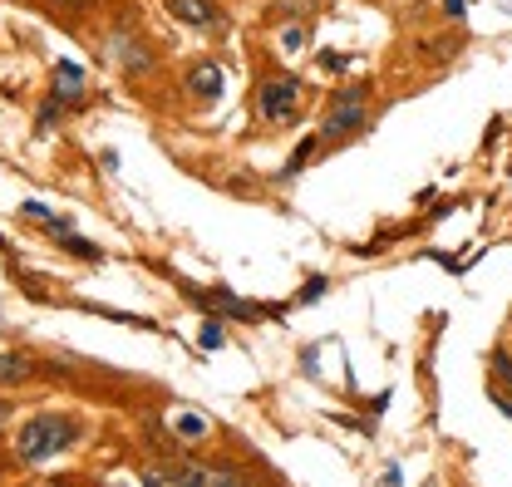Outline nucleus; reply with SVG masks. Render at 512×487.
Returning a JSON list of instances; mask_svg holds the SVG:
<instances>
[{"instance_id":"1","label":"nucleus","mask_w":512,"mask_h":487,"mask_svg":"<svg viewBox=\"0 0 512 487\" xmlns=\"http://www.w3.org/2000/svg\"><path fill=\"white\" fill-rule=\"evenodd\" d=\"M74 438H79V424H74V419H64V414H35L30 424L20 428L15 453H20L25 463H45V458L64 453Z\"/></svg>"},{"instance_id":"2","label":"nucleus","mask_w":512,"mask_h":487,"mask_svg":"<svg viewBox=\"0 0 512 487\" xmlns=\"http://www.w3.org/2000/svg\"><path fill=\"white\" fill-rule=\"evenodd\" d=\"M256 104H261L266 123H291L296 114H301V79H291V74H271V79H261Z\"/></svg>"},{"instance_id":"3","label":"nucleus","mask_w":512,"mask_h":487,"mask_svg":"<svg viewBox=\"0 0 512 487\" xmlns=\"http://www.w3.org/2000/svg\"><path fill=\"white\" fill-rule=\"evenodd\" d=\"M148 483H227V473L197 468V463H168V468H148Z\"/></svg>"},{"instance_id":"4","label":"nucleus","mask_w":512,"mask_h":487,"mask_svg":"<svg viewBox=\"0 0 512 487\" xmlns=\"http://www.w3.org/2000/svg\"><path fill=\"white\" fill-rule=\"evenodd\" d=\"M163 5H168L173 20H183V25H192V30H212L217 15H222L212 0H163Z\"/></svg>"},{"instance_id":"5","label":"nucleus","mask_w":512,"mask_h":487,"mask_svg":"<svg viewBox=\"0 0 512 487\" xmlns=\"http://www.w3.org/2000/svg\"><path fill=\"white\" fill-rule=\"evenodd\" d=\"M360 123H365V99H360V94H345V99H340V104L330 109V119H325V133H330V138H340V133H355Z\"/></svg>"},{"instance_id":"6","label":"nucleus","mask_w":512,"mask_h":487,"mask_svg":"<svg viewBox=\"0 0 512 487\" xmlns=\"http://www.w3.org/2000/svg\"><path fill=\"white\" fill-rule=\"evenodd\" d=\"M222 84H227V79H222L217 64H197V69L188 74V94H197V99H217Z\"/></svg>"},{"instance_id":"7","label":"nucleus","mask_w":512,"mask_h":487,"mask_svg":"<svg viewBox=\"0 0 512 487\" xmlns=\"http://www.w3.org/2000/svg\"><path fill=\"white\" fill-rule=\"evenodd\" d=\"M84 94V74L74 64H60L55 69V99H79Z\"/></svg>"},{"instance_id":"8","label":"nucleus","mask_w":512,"mask_h":487,"mask_svg":"<svg viewBox=\"0 0 512 487\" xmlns=\"http://www.w3.org/2000/svg\"><path fill=\"white\" fill-rule=\"evenodd\" d=\"M30 374V360L25 355H0V384H20Z\"/></svg>"},{"instance_id":"9","label":"nucleus","mask_w":512,"mask_h":487,"mask_svg":"<svg viewBox=\"0 0 512 487\" xmlns=\"http://www.w3.org/2000/svg\"><path fill=\"white\" fill-rule=\"evenodd\" d=\"M493 369H498V379H508L512 384V355L508 350H498V355H493Z\"/></svg>"},{"instance_id":"10","label":"nucleus","mask_w":512,"mask_h":487,"mask_svg":"<svg viewBox=\"0 0 512 487\" xmlns=\"http://www.w3.org/2000/svg\"><path fill=\"white\" fill-rule=\"evenodd\" d=\"M202 345L217 350V345H222V325H202Z\"/></svg>"},{"instance_id":"11","label":"nucleus","mask_w":512,"mask_h":487,"mask_svg":"<svg viewBox=\"0 0 512 487\" xmlns=\"http://www.w3.org/2000/svg\"><path fill=\"white\" fill-rule=\"evenodd\" d=\"M444 10L453 15V20H458V15H463V0H444Z\"/></svg>"},{"instance_id":"12","label":"nucleus","mask_w":512,"mask_h":487,"mask_svg":"<svg viewBox=\"0 0 512 487\" xmlns=\"http://www.w3.org/2000/svg\"><path fill=\"white\" fill-rule=\"evenodd\" d=\"M0 419H5V404H0Z\"/></svg>"}]
</instances>
